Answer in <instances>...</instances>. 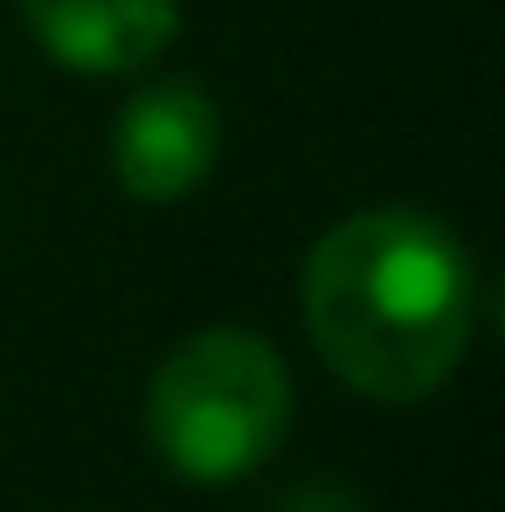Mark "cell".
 Masks as SVG:
<instances>
[{
    "instance_id": "6da1fadb",
    "label": "cell",
    "mask_w": 505,
    "mask_h": 512,
    "mask_svg": "<svg viewBox=\"0 0 505 512\" xmlns=\"http://www.w3.org/2000/svg\"><path fill=\"white\" fill-rule=\"evenodd\" d=\"M305 333L367 402H429L478 340V263L422 208H360L305 256Z\"/></svg>"
},
{
    "instance_id": "7a4b0ae2",
    "label": "cell",
    "mask_w": 505,
    "mask_h": 512,
    "mask_svg": "<svg viewBox=\"0 0 505 512\" xmlns=\"http://www.w3.org/2000/svg\"><path fill=\"white\" fill-rule=\"evenodd\" d=\"M291 429V367L250 326H201L153 367L146 436L187 485H236Z\"/></svg>"
},
{
    "instance_id": "3957f363",
    "label": "cell",
    "mask_w": 505,
    "mask_h": 512,
    "mask_svg": "<svg viewBox=\"0 0 505 512\" xmlns=\"http://www.w3.org/2000/svg\"><path fill=\"white\" fill-rule=\"evenodd\" d=\"M222 104L194 77H160L139 97H125L118 125H111V173L132 201H187L208 187V173L222 167Z\"/></svg>"
},
{
    "instance_id": "277c9868",
    "label": "cell",
    "mask_w": 505,
    "mask_h": 512,
    "mask_svg": "<svg viewBox=\"0 0 505 512\" xmlns=\"http://www.w3.org/2000/svg\"><path fill=\"white\" fill-rule=\"evenodd\" d=\"M49 63L77 77L153 70L180 35V0H14Z\"/></svg>"
},
{
    "instance_id": "5b68a950",
    "label": "cell",
    "mask_w": 505,
    "mask_h": 512,
    "mask_svg": "<svg viewBox=\"0 0 505 512\" xmlns=\"http://www.w3.org/2000/svg\"><path fill=\"white\" fill-rule=\"evenodd\" d=\"M270 512H367V499L346 478H298L270 499Z\"/></svg>"
}]
</instances>
